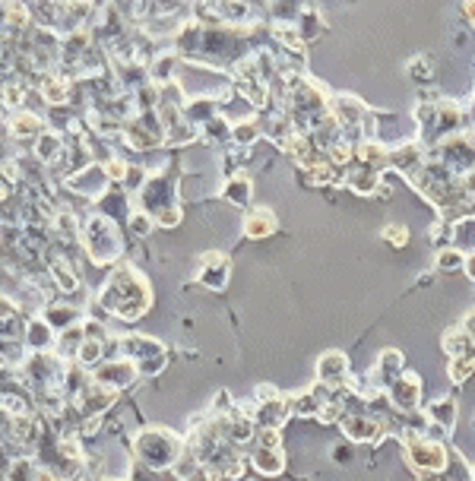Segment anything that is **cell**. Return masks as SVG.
<instances>
[{"mask_svg":"<svg viewBox=\"0 0 475 481\" xmlns=\"http://www.w3.org/2000/svg\"><path fill=\"white\" fill-rule=\"evenodd\" d=\"M409 462L415 469H425V472H441L447 465V449L441 443L431 441H412L409 443Z\"/></svg>","mask_w":475,"mask_h":481,"instance_id":"1","label":"cell"},{"mask_svg":"<svg viewBox=\"0 0 475 481\" xmlns=\"http://www.w3.org/2000/svg\"><path fill=\"white\" fill-rule=\"evenodd\" d=\"M390 396H393V406L402 412H412L418 408V396H421V380L415 374H399L393 386H390Z\"/></svg>","mask_w":475,"mask_h":481,"instance_id":"2","label":"cell"},{"mask_svg":"<svg viewBox=\"0 0 475 481\" xmlns=\"http://www.w3.org/2000/svg\"><path fill=\"white\" fill-rule=\"evenodd\" d=\"M343 431L349 441H358V443H368V441H377L380 431H384V421L380 418H361V415H352V418H343Z\"/></svg>","mask_w":475,"mask_h":481,"instance_id":"3","label":"cell"},{"mask_svg":"<svg viewBox=\"0 0 475 481\" xmlns=\"http://www.w3.org/2000/svg\"><path fill=\"white\" fill-rule=\"evenodd\" d=\"M317 367H320V380L323 384H343V380H349V361L339 351H327L317 361Z\"/></svg>","mask_w":475,"mask_h":481,"instance_id":"4","label":"cell"},{"mask_svg":"<svg viewBox=\"0 0 475 481\" xmlns=\"http://www.w3.org/2000/svg\"><path fill=\"white\" fill-rule=\"evenodd\" d=\"M282 465H286V456H282V449L279 447H260L254 453V469L263 475H279L282 472Z\"/></svg>","mask_w":475,"mask_h":481,"instance_id":"5","label":"cell"},{"mask_svg":"<svg viewBox=\"0 0 475 481\" xmlns=\"http://www.w3.org/2000/svg\"><path fill=\"white\" fill-rule=\"evenodd\" d=\"M428 418L437 424V427H453V418H456V402L447 396V399H437L428 406Z\"/></svg>","mask_w":475,"mask_h":481,"instance_id":"6","label":"cell"},{"mask_svg":"<svg viewBox=\"0 0 475 481\" xmlns=\"http://www.w3.org/2000/svg\"><path fill=\"white\" fill-rule=\"evenodd\" d=\"M276 228V219H273V212L270 209H257L251 219L244 222V231L251 237H263V235H270V231Z\"/></svg>","mask_w":475,"mask_h":481,"instance_id":"7","label":"cell"},{"mask_svg":"<svg viewBox=\"0 0 475 481\" xmlns=\"http://www.w3.org/2000/svg\"><path fill=\"white\" fill-rule=\"evenodd\" d=\"M247 196H251V180L238 178L229 184V200H235V203H247Z\"/></svg>","mask_w":475,"mask_h":481,"instance_id":"8","label":"cell"},{"mask_svg":"<svg viewBox=\"0 0 475 481\" xmlns=\"http://www.w3.org/2000/svg\"><path fill=\"white\" fill-rule=\"evenodd\" d=\"M463 253L459 250H443L441 257H437V266H441V270H456V266H463Z\"/></svg>","mask_w":475,"mask_h":481,"instance_id":"9","label":"cell"},{"mask_svg":"<svg viewBox=\"0 0 475 481\" xmlns=\"http://www.w3.org/2000/svg\"><path fill=\"white\" fill-rule=\"evenodd\" d=\"M384 235L390 237V241H396V247H402V244H406V237H409V231L402 228V225H390V228H386Z\"/></svg>","mask_w":475,"mask_h":481,"instance_id":"10","label":"cell"},{"mask_svg":"<svg viewBox=\"0 0 475 481\" xmlns=\"http://www.w3.org/2000/svg\"><path fill=\"white\" fill-rule=\"evenodd\" d=\"M466 266H469V276L475 279V257H469V260H466Z\"/></svg>","mask_w":475,"mask_h":481,"instance_id":"11","label":"cell"}]
</instances>
